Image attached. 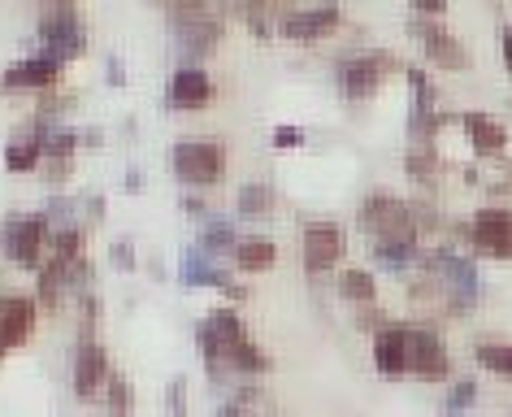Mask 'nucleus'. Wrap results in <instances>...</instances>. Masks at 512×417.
I'll return each instance as SVG.
<instances>
[{
    "label": "nucleus",
    "mask_w": 512,
    "mask_h": 417,
    "mask_svg": "<svg viewBox=\"0 0 512 417\" xmlns=\"http://www.w3.org/2000/svg\"><path fill=\"white\" fill-rule=\"evenodd\" d=\"M178 209H183V213H191V218H209V205H204V200L196 196V192H183V196H178Z\"/></svg>",
    "instance_id": "36"
},
{
    "label": "nucleus",
    "mask_w": 512,
    "mask_h": 417,
    "mask_svg": "<svg viewBox=\"0 0 512 417\" xmlns=\"http://www.w3.org/2000/svg\"><path fill=\"white\" fill-rule=\"evenodd\" d=\"M460 126H465L469 148H473L478 157H504V148H508V126L499 122V118L469 109V113H460Z\"/></svg>",
    "instance_id": "17"
},
{
    "label": "nucleus",
    "mask_w": 512,
    "mask_h": 417,
    "mask_svg": "<svg viewBox=\"0 0 512 417\" xmlns=\"http://www.w3.org/2000/svg\"><path fill=\"white\" fill-rule=\"evenodd\" d=\"M478 404V378H456L452 387H447V400H443V417H460L465 409Z\"/></svg>",
    "instance_id": "29"
},
{
    "label": "nucleus",
    "mask_w": 512,
    "mask_h": 417,
    "mask_svg": "<svg viewBox=\"0 0 512 417\" xmlns=\"http://www.w3.org/2000/svg\"><path fill=\"white\" fill-rule=\"evenodd\" d=\"M196 244H200L204 252H209L213 261L230 257V252H235V244H239V226H235V218H222V213H209V218L200 222Z\"/></svg>",
    "instance_id": "22"
},
{
    "label": "nucleus",
    "mask_w": 512,
    "mask_h": 417,
    "mask_svg": "<svg viewBox=\"0 0 512 417\" xmlns=\"http://www.w3.org/2000/svg\"><path fill=\"white\" fill-rule=\"evenodd\" d=\"M48 222L44 213H9L0 222V257L14 261L18 270H40L44 257H48Z\"/></svg>",
    "instance_id": "2"
},
{
    "label": "nucleus",
    "mask_w": 512,
    "mask_h": 417,
    "mask_svg": "<svg viewBox=\"0 0 512 417\" xmlns=\"http://www.w3.org/2000/svg\"><path fill=\"white\" fill-rule=\"evenodd\" d=\"M105 409H109V417H135V387L122 370H113L105 383Z\"/></svg>",
    "instance_id": "27"
},
{
    "label": "nucleus",
    "mask_w": 512,
    "mask_h": 417,
    "mask_svg": "<svg viewBox=\"0 0 512 417\" xmlns=\"http://www.w3.org/2000/svg\"><path fill=\"white\" fill-rule=\"evenodd\" d=\"M40 9H79V0H35Z\"/></svg>",
    "instance_id": "41"
},
{
    "label": "nucleus",
    "mask_w": 512,
    "mask_h": 417,
    "mask_svg": "<svg viewBox=\"0 0 512 417\" xmlns=\"http://www.w3.org/2000/svg\"><path fill=\"white\" fill-rule=\"evenodd\" d=\"M217 417H283V413L270 404L265 387L256 383V378H248V383L230 387V396H226L222 409H217Z\"/></svg>",
    "instance_id": "19"
},
{
    "label": "nucleus",
    "mask_w": 512,
    "mask_h": 417,
    "mask_svg": "<svg viewBox=\"0 0 512 417\" xmlns=\"http://www.w3.org/2000/svg\"><path fill=\"white\" fill-rule=\"evenodd\" d=\"M374 370L382 378L408 374V322H387L382 331H374Z\"/></svg>",
    "instance_id": "16"
},
{
    "label": "nucleus",
    "mask_w": 512,
    "mask_h": 417,
    "mask_svg": "<svg viewBox=\"0 0 512 417\" xmlns=\"http://www.w3.org/2000/svg\"><path fill=\"white\" fill-rule=\"evenodd\" d=\"M230 261H235L239 274H265V270H274L278 265V244L270 235H239Z\"/></svg>",
    "instance_id": "20"
},
{
    "label": "nucleus",
    "mask_w": 512,
    "mask_h": 417,
    "mask_svg": "<svg viewBox=\"0 0 512 417\" xmlns=\"http://www.w3.org/2000/svg\"><path fill=\"white\" fill-rule=\"evenodd\" d=\"M408 35H413V40L426 48V61H430V66L452 70V74L473 70V53L456 40L452 31L443 27L439 18H421V14H413V18H408Z\"/></svg>",
    "instance_id": "8"
},
{
    "label": "nucleus",
    "mask_w": 512,
    "mask_h": 417,
    "mask_svg": "<svg viewBox=\"0 0 512 417\" xmlns=\"http://www.w3.org/2000/svg\"><path fill=\"white\" fill-rule=\"evenodd\" d=\"M109 83H126V70H122V61H109Z\"/></svg>",
    "instance_id": "42"
},
{
    "label": "nucleus",
    "mask_w": 512,
    "mask_h": 417,
    "mask_svg": "<svg viewBox=\"0 0 512 417\" xmlns=\"http://www.w3.org/2000/svg\"><path fill=\"white\" fill-rule=\"evenodd\" d=\"M387 322H395V318H391L387 309H378V300H374V305H361V309H356V326H361V331H382Z\"/></svg>",
    "instance_id": "32"
},
{
    "label": "nucleus",
    "mask_w": 512,
    "mask_h": 417,
    "mask_svg": "<svg viewBox=\"0 0 512 417\" xmlns=\"http://www.w3.org/2000/svg\"><path fill=\"white\" fill-rule=\"evenodd\" d=\"M217 292H222V296L230 300V305H239V300H248V287H243V283H235V278H226V283L217 287Z\"/></svg>",
    "instance_id": "38"
},
{
    "label": "nucleus",
    "mask_w": 512,
    "mask_h": 417,
    "mask_svg": "<svg viewBox=\"0 0 512 417\" xmlns=\"http://www.w3.org/2000/svg\"><path fill=\"white\" fill-rule=\"evenodd\" d=\"M499 53H504L508 70H512V27H504V31H499Z\"/></svg>",
    "instance_id": "40"
},
{
    "label": "nucleus",
    "mask_w": 512,
    "mask_h": 417,
    "mask_svg": "<svg viewBox=\"0 0 512 417\" xmlns=\"http://www.w3.org/2000/svg\"><path fill=\"white\" fill-rule=\"evenodd\" d=\"M87 222H105V196H87Z\"/></svg>",
    "instance_id": "39"
},
{
    "label": "nucleus",
    "mask_w": 512,
    "mask_h": 417,
    "mask_svg": "<svg viewBox=\"0 0 512 417\" xmlns=\"http://www.w3.org/2000/svg\"><path fill=\"white\" fill-rule=\"evenodd\" d=\"M144 187V179H139V170H131V179H126V192H139Z\"/></svg>",
    "instance_id": "43"
},
{
    "label": "nucleus",
    "mask_w": 512,
    "mask_h": 417,
    "mask_svg": "<svg viewBox=\"0 0 512 417\" xmlns=\"http://www.w3.org/2000/svg\"><path fill=\"white\" fill-rule=\"evenodd\" d=\"M356 222H361V231L369 235V244L374 239H400V235H417L413 226V209H408V200L391 196V192H369L361 200V213H356ZM421 239V235H417Z\"/></svg>",
    "instance_id": "6"
},
{
    "label": "nucleus",
    "mask_w": 512,
    "mask_h": 417,
    "mask_svg": "<svg viewBox=\"0 0 512 417\" xmlns=\"http://www.w3.org/2000/svg\"><path fill=\"white\" fill-rule=\"evenodd\" d=\"M165 96H170V105L174 109H209L213 105V96H217V87L209 79V70L196 66V61H183L174 74H170V87H165Z\"/></svg>",
    "instance_id": "15"
},
{
    "label": "nucleus",
    "mask_w": 512,
    "mask_h": 417,
    "mask_svg": "<svg viewBox=\"0 0 512 417\" xmlns=\"http://www.w3.org/2000/svg\"><path fill=\"white\" fill-rule=\"evenodd\" d=\"M408 374L426 378V383L452 374V352L430 322H408Z\"/></svg>",
    "instance_id": "9"
},
{
    "label": "nucleus",
    "mask_w": 512,
    "mask_h": 417,
    "mask_svg": "<svg viewBox=\"0 0 512 417\" xmlns=\"http://www.w3.org/2000/svg\"><path fill=\"white\" fill-rule=\"evenodd\" d=\"M300 248H304V274L309 278L335 274L343 265V257H348V231L330 218H317V222L304 226Z\"/></svg>",
    "instance_id": "7"
},
{
    "label": "nucleus",
    "mask_w": 512,
    "mask_h": 417,
    "mask_svg": "<svg viewBox=\"0 0 512 417\" xmlns=\"http://www.w3.org/2000/svg\"><path fill=\"white\" fill-rule=\"evenodd\" d=\"M473 357H478L482 370H491L499 378H512V344H499V339H482L478 348H473Z\"/></svg>",
    "instance_id": "28"
},
{
    "label": "nucleus",
    "mask_w": 512,
    "mask_h": 417,
    "mask_svg": "<svg viewBox=\"0 0 512 417\" xmlns=\"http://www.w3.org/2000/svg\"><path fill=\"white\" fill-rule=\"evenodd\" d=\"M335 292H339V300H348L352 309L374 305V300H378V278L369 270H343L335 278Z\"/></svg>",
    "instance_id": "25"
},
{
    "label": "nucleus",
    "mask_w": 512,
    "mask_h": 417,
    "mask_svg": "<svg viewBox=\"0 0 512 417\" xmlns=\"http://www.w3.org/2000/svg\"><path fill=\"white\" fill-rule=\"evenodd\" d=\"M413 5V14H421V18H443L447 14V0H408Z\"/></svg>",
    "instance_id": "37"
},
{
    "label": "nucleus",
    "mask_w": 512,
    "mask_h": 417,
    "mask_svg": "<svg viewBox=\"0 0 512 417\" xmlns=\"http://www.w3.org/2000/svg\"><path fill=\"white\" fill-rule=\"evenodd\" d=\"M40 53L57 61H79L87 53V22L79 18V9H40V27H35Z\"/></svg>",
    "instance_id": "4"
},
{
    "label": "nucleus",
    "mask_w": 512,
    "mask_h": 417,
    "mask_svg": "<svg viewBox=\"0 0 512 417\" xmlns=\"http://www.w3.org/2000/svg\"><path fill=\"white\" fill-rule=\"evenodd\" d=\"M170 170L187 192H209L226 179V144H217L209 135L178 139L170 148Z\"/></svg>",
    "instance_id": "1"
},
{
    "label": "nucleus",
    "mask_w": 512,
    "mask_h": 417,
    "mask_svg": "<svg viewBox=\"0 0 512 417\" xmlns=\"http://www.w3.org/2000/svg\"><path fill=\"white\" fill-rule=\"evenodd\" d=\"M109 261L118 265L122 274H131L135 265H139V261H135V244H131V239H118V244H109Z\"/></svg>",
    "instance_id": "33"
},
{
    "label": "nucleus",
    "mask_w": 512,
    "mask_h": 417,
    "mask_svg": "<svg viewBox=\"0 0 512 417\" xmlns=\"http://www.w3.org/2000/svg\"><path fill=\"white\" fill-rule=\"evenodd\" d=\"M40 161H44V135L31 131V126L5 144V166H9V174H31V170H40Z\"/></svg>",
    "instance_id": "23"
},
{
    "label": "nucleus",
    "mask_w": 512,
    "mask_h": 417,
    "mask_svg": "<svg viewBox=\"0 0 512 417\" xmlns=\"http://www.w3.org/2000/svg\"><path fill=\"white\" fill-rule=\"evenodd\" d=\"M70 174H74V157H44L40 161V179L48 187H66Z\"/></svg>",
    "instance_id": "31"
},
{
    "label": "nucleus",
    "mask_w": 512,
    "mask_h": 417,
    "mask_svg": "<svg viewBox=\"0 0 512 417\" xmlns=\"http://www.w3.org/2000/svg\"><path fill=\"white\" fill-rule=\"evenodd\" d=\"M226 278L230 274L200 244H187L183 248V257H178V283H183V287H222Z\"/></svg>",
    "instance_id": "18"
},
{
    "label": "nucleus",
    "mask_w": 512,
    "mask_h": 417,
    "mask_svg": "<svg viewBox=\"0 0 512 417\" xmlns=\"http://www.w3.org/2000/svg\"><path fill=\"white\" fill-rule=\"evenodd\" d=\"M66 74V61L35 53L27 61H14L9 70H0V92H53Z\"/></svg>",
    "instance_id": "13"
},
{
    "label": "nucleus",
    "mask_w": 512,
    "mask_h": 417,
    "mask_svg": "<svg viewBox=\"0 0 512 417\" xmlns=\"http://www.w3.org/2000/svg\"><path fill=\"white\" fill-rule=\"evenodd\" d=\"M304 144V131L300 126H274V148L287 153V148H300Z\"/></svg>",
    "instance_id": "35"
},
{
    "label": "nucleus",
    "mask_w": 512,
    "mask_h": 417,
    "mask_svg": "<svg viewBox=\"0 0 512 417\" xmlns=\"http://www.w3.org/2000/svg\"><path fill=\"white\" fill-rule=\"evenodd\" d=\"M469 248L495 261H512V209L482 205L469 218Z\"/></svg>",
    "instance_id": "10"
},
{
    "label": "nucleus",
    "mask_w": 512,
    "mask_h": 417,
    "mask_svg": "<svg viewBox=\"0 0 512 417\" xmlns=\"http://www.w3.org/2000/svg\"><path fill=\"white\" fill-rule=\"evenodd\" d=\"M339 22H343V9L335 0H326V5H309V9H287L278 18V35L291 44H317L326 35H335Z\"/></svg>",
    "instance_id": "12"
},
{
    "label": "nucleus",
    "mask_w": 512,
    "mask_h": 417,
    "mask_svg": "<svg viewBox=\"0 0 512 417\" xmlns=\"http://www.w3.org/2000/svg\"><path fill=\"white\" fill-rule=\"evenodd\" d=\"M113 365H109V352L100 344V331L92 326H79V344H74V370H70V387L79 400H100L105 396V383H109Z\"/></svg>",
    "instance_id": "5"
},
{
    "label": "nucleus",
    "mask_w": 512,
    "mask_h": 417,
    "mask_svg": "<svg viewBox=\"0 0 512 417\" xmlns=\"http://www.w3.org/2000/svg\"><path fill=\"white\" fill-rule=\"evenodd\" d=\"M278 209V192L270 183H243L235 196V213L239 218H270Z\"/></svg>",
    "instance_id": "26"
},
{
    "label": "nucleus",
    "mask_w": 512,
    "mask_h": 417,
    "mask_svg": "<svg viewBox=\"0 0 512 417\" xmlns=\"http://www.w3.org/2000/svg\"><path fill=\"white\" fill-rule=\"evenodd\" d=\"M165 400H170V413L174 417H187V378L183 374L170 378V396H165Z\"/></svg>",
    "instance_id": "34"
},
{
    "label": "nucleus",
    "mask_w": 512,
    "mask_h": 417,
    "mask_svg": "<svg viewBox=\"0 0 512 417\" xmlns=\"http://www.w3.org/2000/svg\"><path fill=\"white\" fill-rule=\"evenodd\" d=\"M165 14H170V27H178V22L213 14V0H165Z\"/></svg>",
    "instance_id": "30"
},
{
    "label": "nucleus",
    "mask_w": 512,
    "mask_h": 417,
    "mask_svg": "<svg viewBox=\"0 0 512 417\" xmlns=\"http://www.w3.org/2000/svg\"><path fill=\"white\" fill-rule=\"evenodd\" d=\"M404 170H408V179L421 183V187L439 179V153H434V139H408Z\"/></svg>",
    "instance_id": "24"
},
{
    "label": "nucleus",
    "mask_w": 512,
    "mask_h": 417,
    "mask_svg": "<svg viewBox=\"0 0 512 417\" xmlns=\"http://www.w3.org/2000/svg\"><path fill=\"white\" fill-rule=\"evenodd\" d=\"M222 35H226V18L217 14H204V18H191V22H178L174 27V44H178V53H183V61H196L200 66V57H209L222 48Z\"/></svg>",
    "instance_id": "14"
},
{
    "label": "nucleus",
    "mask_w": 512,
    "mask_h": 417,
    "mask_svg": "<svg viewBox=\"0 0 512 417\" xmlns=\"http://www.w3.org/2000/svg\"><path fill=\"white\" fill-rule=\"evenodd\" d=\"M369 252H374V261L382 265V270H391V274H408V270H413V265L421 261V239H417V235L374 239V244H369Z\"/></svg>",
    "instance_id": "21"
},
{
    "label": "nucleus",
    "mask_w": 512,
    "mask_h": 417,
    "mask_svg": "<svg viewBox=\"0 0 512 417\" xmlns=\"http://www.w3.org/2000/svg\"><path fill=\"white\" fill-rule=\"evenodd\" d=\"M40 300L22 296V292H0V361L14 348H22L35 335V322H40Z\"/></svg>",
    "instance_id": "11"
},
{
    "label": "nucleus",
    "mask_w": 512,
    "mask_h": 417,
    "mask_svg": "<svg viewBox=\"0 0 512 417\" xmlns=\"http://www.w3.org/2000/svg\"><path fill=\"white\" fill-rule=\"evenodd\" d=\"M391 70H404V61L382 53V48H374V53H352L335 66V83H339L343 100H369V96H378V87L387 83Z\"/></svg>",
    "instance_id": "3"
}]
</instances>
